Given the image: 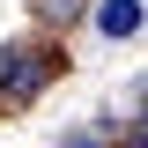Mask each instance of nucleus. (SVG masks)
Instances as JSON below:
<instances>
[{
	"mask_svg": "<svg viewBox=\"0 0 148 148\" xmlns=\"http://www.w3.org/2000/svg\"><path fill=\"white\" fill-rule=\"evenodd\" d=\"M96 30L104 37H133L141 30V0H96Z\"/></svg>",
	"mask_w": 148,
	"mask_h": 148,
	"instance_id": "2",
	"label": "nucleus"
},
{
	"mask_svg": "<svg viewBox=\"0 0 148 148\" xmlns=\"http://www.w3.org/2000/svg\"><path fill=\"white\" fill-rule=\"evenodd\" d=\"M59 74V52H37V45H0V104H37V89Z\"/></svg>",
	"mask_w": 148,
	"mask_h": 148,
	"instance_id": "1",
	"label": "nucleus"
},
{
	"mask_svg": "<svg viewBox=\"0 0 148 148\" xmlns=\"http://www.w3.org/2000/svg\"><path fill=\"white\" fill-rule=\"evenodd\" d=\"M126 148H148V126H133V133H126Z\"/></svg>",
	"mask_w": 148,
	"mask_h": 148,
	"instance_id": "4",
	"label": "nucleus"
},
{
	"mask_svg": "<svg viewBox=\"0 0 148 148\" xmlns=\"http://www.w3.org/2000/svg\"><path fill=\"white\" fill-rule=\"evenodd\" d=\"M59 148H111V119H104V126H74V133H59Z\"/></svg>",
	"mask_w": 148,
	"mask_h": 148,
	"instance_id": "3",
	"label": "nucleus"
}]
</instances>
